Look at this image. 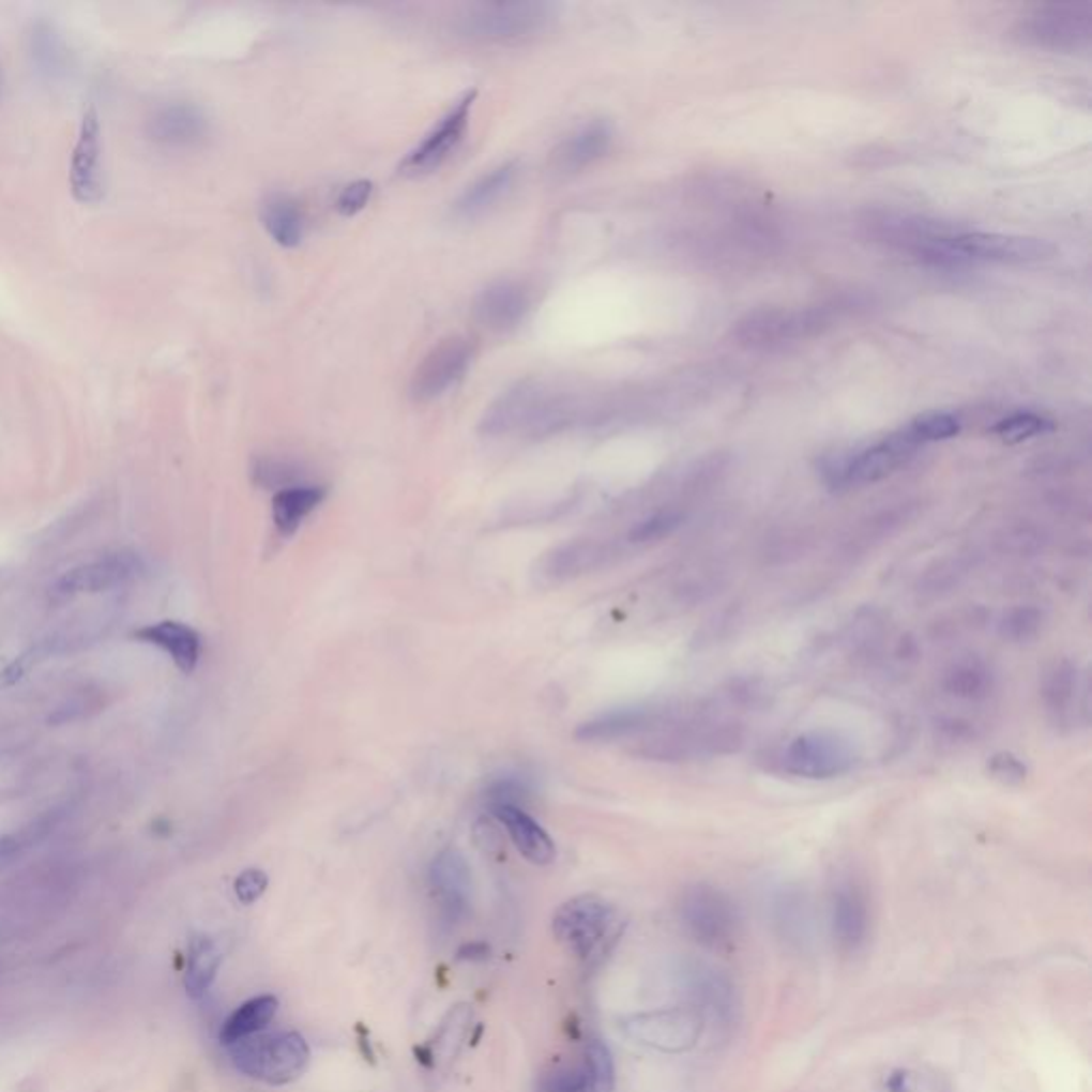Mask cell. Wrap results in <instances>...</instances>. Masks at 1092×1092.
<instances>
[{
	"mask_svg": "<svg viewBox=\"0 0 1092 1092\" xmlns=\"http://www.w3.org/2000/svg\"><path fill=\"white\" fill-rule=\"evenodd\" d=\"M472 1018H474V1014H472L470 1005H455L446 1014V1018L442 1020V1025L431 1042L434 1063L453 1061L459 1055V1050L468 1037V1031L472 1027Z\"/></svg>",
	"mask_w": 1092,
	"mask_h": 1092,
	"instance_id": "cell-34",
	"label": "cell"
},
{
	"mask_svg": "<svg viewBox=\"0 0 1092 1092\" xmlns=\"http://www.w3.org/2000/svg\"><path fill=\"white\" fill-rule=\"evenodd\" d=\"M943 689L958 700L980 702L992 694L995 674L990 666L980 657H965L947 668L943 677Z\"/></svg>",
	"mask_w": 1092,
	"mask_h": 1092,
	"instance_id": "cell-28",
	"label": "cell"
},
{
	"mask_svg": "<svg viewBox=\"0 0 1092 1092\" xmlns=\"http://www.w3.org/2000/svg\"><path fill=\"white\" fill-rule=\"evenodd\" d=\"M683 524H685V515L681 511H672V509L657 511V513L644 517L642 521H638L630 530L627 541L632 545H655V543H662V541L670 539L672 534H677Z\"/></svg>",
	"mask_w": 1092,
	"mask_h": 1092,
	"instance_id": "cell-36",
	"label": "cell"
},
{
	"mask_svg": "<svg viewBox=\"0 0 1092 1092\" xmlns=\"http://www.w3.org/2000/svg\"><path fill=\"white\" fill-rule=\"evenodd\" d=\"M702 1016L696 1010L642 1012L621 1020V1031L634 1044L662 1052L683 1055L696 1048L702 1035Z\"/></svg>",
	"mask_w": 1092,
	"mask_h": 1092,
	"instance_id": "cell-8",
	"label": "cell"
},
{
	"mask_svg": "<svg viewBox=\"0 0 1092 1092\" xmlns=\"http://www.w3.org/2000/svg\"><path fill=\"white\" fill-rule=\"evenodd\" d=\"M32 56L41 71L49 73L51 77L64 71L66 66V47L58 32L49 26H39L32 34Z\"/></svg>",
	"mask_w": 1092,
	"mask_h": 1092,
	"instance_id": "cell-39",
	"label": "cell"
},
{
	"mask_svg": "<svg viewBox=\"0 0 1092 1092\" xmlns=\"http://www.w3.org/2000/svg\"><path fill=\"white\" fill-rule=\"evenodd\" d=\"M830 320L825 309H805V312H782V309H764L749 314L739 322L734 335L743 344L752 346H769L786 339L805 337L818 333L819 329Z\"/></svg>",
	"mask_w": 1092,
	"mask_h": 1092,
	"instance_id": "cell-17",
	"label": "cell"
},
{
	"mask_svg": "<svg viewBox=\"0 0 1092 1092\" xmlns=\"http://www.w3.org/2000/svg\"><path fill=\"white\" fill-rule=\"evenodd\" d=\"M1050 429H1052V423L1048 419H1044V416H1040L1035 412H1018V414H1012L1005 421L997 423L995 434L1003 442L1018 444V442L1031 440L1035 436H1042V434H1046Z\"/></svg>",
	"mask_w": 1092,
	"mask_h": 1092,
	"instance_id": "cell-40",
	"label": "cell"
},
{
	"mask_svg": "<svg viewBox=\"0 0 1092 1092\" xmlns=\"http://www.w3.org/2000/svg\"><path fill=\"white\" fill-rule=\"evenodd\" d=\"M920 440L903 427L864 449L834 453L823 459L821 474L832 489L862 487L888 479L903 468L920 449Z\"/></svg>",
	"mask_w": 1092,
	"mask_h": 1092,
	"instance_id": "cell-4",
	"label": "cell"
},
{
	"mask_svg": "<svg viewBox=\"0 0 1092 1092\" xmlns=\"http://www.w3.org/2000/svg\"><path fill=\"white\" fill-rule=\"evenodd\" d=\"M745 732L741 724L713 719L709 715L683 717L677 713L662 728L644 734L634 756L651 762L681 764L719 758L743 747Z\"/></svg>",
	"mask_w": 1092,
	"mask_h": 1092,
	"instance_id": "cell-1",
	"label": "cell"
},
{
	"mask_svg": "<svg viewBox=\"0 0 1092 1092\" xmlns=\"http://www.w3.org/2000/svg\"><path fill=\"white\" fill-rule=\"evenodd\" d=\"M227 1050L240 1074L272 1087L297 1080L309 1063L307 1042L292 1031L257 1033L227 1046Z\"/></svg>",
	"mask_w": 1092,
	"mask_h": 1092,
	"instance_id": "cell-6",
	"label": "cell"
},
{
	"mask_svg": "<svg viewBox=\"0 0 1092 1092\" xmlns=\"http://www.w3.org/2000/svg\"><path fill=\"white\" fill-rule=\"evenodd\" d=\"M615 555H617L615 545L604 541L595 539L570 541L545 552V557L539 563V574L546 582H565L604 567Z\"/></svg>",
	"mask_w": 1092,
	"mask_h": 1092,
	"instance_id": "cell-20",
	"label": "cell"
},
{
	"mask_svg": "<svg viewBox=\"0 0 1092 1092\" xmlns=\"http://www.w3.org/2000/svg\"><path fill=\"white\" fill-rule=\"evenodd\" d=\"M268 885H270V879L261 868H246L244 873L238 875L233 890H236V896L240 903L253 905L266 894Z\"/></svg>",
	"mask_w": 1092,
	"mask_h": 1092,
	"instance_id": "cell-47",
	"label": "cell"
},
{
	"mask_svg": "<svg viewBox=\"0 0 1092 1092\" xmlns=\"http://www.w3.org/2000/svg\"><path fill=\"white\" fill-rule=\"evenodd\" d=\"M487 954H489V947L485 943H470V945H466L459 952V958H464V960H483V958H487Z\"/></svg>",
	"mask_w": 1092,
	"mask_h": 1092,
	"instance_id": "cell-51",
	"label": "cell"
},
{
	"mask_svg": "<svg viewBox=\"0 0 1092 1092\" xmlns=\"http://www.w3.org/2000/svg\"><path fill=\"white\" fill-rule=\"evenodd\" d=\"M685 928L709 947L728 945L737 932V911L732 900L709 883L689 885L679 903Z\"/></svg>",
	"mask_w": 1092,
	"mask_h": 1092,
	"instance_id": "cell-9",
	"label": "cell"
},
{
	"mask_svg": "<svg viewBox=\"0 0 1092 1092\" xmlns=\"http://www.w3.org/2000/svg\"><path fill=\"white\" fill-rule=\"evenodd\" d=\"M474 359V346L466 337H449L440 342L419 365L412 378V397L416 401H434L455 389Z\"/></svg>",
	"mask_w": 1092,
	"mask_h": 1092,
	"instance_id": "cell-14",
	"label": "cell"
},
{
	"mask_svg": "<svg viewBox=\"0 0 1092 1092\" xmlns=\"http://www.w3.org/2000/svg\"><path fill=\"white\" fill-rule=\"evenodd\" d=\"M327 489L320 485H297L275 491L272 502V517L275 532L282 539H290L303 521L324 502Z\"/></svg>",
	"mask_w": 1092,
	"mask_h": 1092,
	"instance_id": "cell-27",
	"label": "cell"
},
{
	"mask_svg": "<svg viewBox=\"0 0 1092 1092\" xmlns=\"http://www.w3.org/2000/svg\"><path fill=\"white\" fill-rule=\"evenodd\" d=\"M952 251L965 263H1010L1025 266L1046 261L1055 255V246L1037 238L1003 236V233H965L956 231L952 238Z\"/></svg>",
	"mask_w": 1092,
	"mask_h": 1092,
	"instance_id": "cell-13",
	"label": "cell"
},
{
	"mask_svg": "<svg viewBox=\"0 0 1092 1092\" xmlns=\"http://www.w3.org/2000/svg\"><path fill=\"white\" fill-rule=\"evenodd\" d=\"M530 784L521 777H515V775H509V777H502L498 782H494L485 794L487 799V805L489 809H496V807H504V805H511V807H521L524 809V803L530 799Z\"/></svg>",
	"mask_w": 1092,
	"mask_h": 1092,
	"instance_id": "cell-43",
	"label": "cell"
},
{
	"mask_svg": "<svg viewBox=\"0 0 1092 1092\" xmlns=\"http://www.w3.org/2000/svg\"><path fill=\"white\" fill-rule=\"evenodd\" d=\"M1080 689V670L1074 662L1061 659L1046 672L1042 694L1046 709L1057 717V722L1072 715L1074 704H1078Z\"/></svg>",
	"mask_w": 1092,
	"mask_h": 1092,
	"instance_id": "cell-31",
	"label": "cell"
},
{
	"mask_svg": "<svg viewBox=\"0 0 1092 1092\" xmlns=\"http://www.w3.org/2000/svg\"><path fill=\"white\" fill-rule=\"evenodd\" d=\"M988 773L1003 786H1022L1027 782V764L1012 752H999L988 760Z\"/></svg>",
	"mask_w": 1092,
	"mask_h": 1092,
	"instance_id": "cell-44",
	"label": "cell"
},
{
	"mask_svg": "<svg viewBox=\"0 0 1092 1092\" xmlns=\"http://www.w3.org/2000/svg\"><path fill=\"white\" fill-rule=\"evenodd\" d=\"M103 143L101 122L94 107L81 116L71 158V191L79 203H96L103 197Z\"/></svg>",
	"mask_w": 1092,
	"mask_h": 1092,
	"instance_id": "cell-18",
	"label": "cell"
},
{
	"mask_svg": "<svg viewBox=\"0 0 1092 1092\" xmlns=\"http://www.w3.org/2000/svg\"><path fill=\"white\" fill-rule=\"evenodd\" d=\"M973 565H975V561L969 552L945 555L922 572L915 589L922 597L945 595L967 578V574L973 570Z\"/></svg>",
	"mask_w": 1092,
	"mask_h": 1092,
	"instance_id": "cell-33",
	"label": "cell"
},
{
	"mask_svg": "<svg viewBox=\"0 0 1092 1092\" xmlns=\"http://www.w3.org/2000/svg\"><path fill=\"white\" fill-rule=\"evenodd\" d=\"M1027 43L1050 49H1080L1092 39L1091 4H1050L1022 21Z\"/></svg>",
	"mask_w": 1092,
	"mask_h": 1092,
	"instance_id": "cell-12",
	"label": "cell"
},
{
	"mask_svg": "<svg viewBox=\"0 0 1092 1092\" xmlns=\"http://www.w3.org/2000/svg\"><path fill=\"white\" fill-rule=\"evenodd\" d=\"M572 419V408L563 393L539 380H524L502 393L485 412L481 429L487 436L530 434L543 436L561 429Z\"/></svg>",
	"mask_w": 1092,
	"mask_h": 1092,
	"instance_id": "cell-2",
	"label": "cell"
},
{
	"mask_svg": "<svg viewBox=\"0 0 1092 1092\" xmlns=\"http://www.w3.org/2000/svg\"><path fill=\"white\" fill-rule=\"evenodd\" d=\"M536 1092H593V1074L587 1057L574 1063H559L543 1074Z\"/></svg>",
	"mask_w": 1092,
	"mask_h": 1092,
	"instance_id": "cell-35",
	"label": "cell"
},
{
	"mask_svg": "<svg viewBox=\"0 0 1092 1092\" xmlns=\"http://www.w3.org/2000/svg\"><path fill=\"white\" fill-rule=\"evenodd\" d=\"M261 221L273 242L282 248H294L303 240L305 218L299 203L288 195H270L261 208Z\"/></svg>",
	"mask_w": 1092,
	"mask_h": 1092,
	"instance_id": "cell-29",
	"label": "cell"
},
{
	"mask_svg": "<svg viewBox=\"0 0 1092 1092\" xmlns=\"http://www.w3.org/2000/svg\"><path fill=\"white\" fill-rule=\"evenodd\" d=\"M301 476H303V470L297 464L288 461V459L263 457V459H257L255 466H253L255 483L266 487V489L282 491V489H288V487L303 485Z\"/></svg>",
	"mask_w": 1092,
	"mask_h": 1092,
	"instance_id": "cell-38",
	"label": "cell"
},
{
	"mask_svg": "<svg viewBox=\"0 0 1092 1092\" xmlns=\"http://www.w3.org/2000/svg\"><path fill=\"white\" fill-rule=\"evenodd\" d=\"M429 890L446 922H461L472 905V873L459 849H442L429 866Z\"/></svg>",
	"mask_w": 1092,
	"mask_h": 1092,
	"instance_id": "cell-16",
	"label": "cell"
},
{
	"mask_svg": "<svg viewBox=\"0 0 1092 1092\" xmlns=\"http://www.w3.org/2000/svg\"><path fill=\"white\" fill-rule=\"evenodd\" d=\"M275 1012H277V999L272 995H261V997H255V999L242 1003L223 1022V1029H221L223 1046H231L240 1040L263 1033L268 1029V1025L272 1022Z\"/></svg>",
	"mask_w": 1092,
	"mask_h": 1092,
	"instance_id": "cell-32",
	"label": "cell"
},
{
	"mask_svg": "<svg viewBox=\"0 0 1092 1092\" xmlns=\"http://www.w3.org/2000/svg\"><path fill=\"white\" fill-rule=\"evenodd\" d=\"M885 1091L888 1092H911L909 1091V1074L907 1072H894L890 1078H888V1085H885Z\"/></svg>",
	"mask_w": 1092,
	"mask_h": 1092,
	"instance_id": "cell-50",
	"label": "cell"
},
{
	"mask_svg": "<svg viewBox=\"0 0 1092 1092\" xmlns=\"http://www.w3.org/2000/svg\"><path fill=\"white\" fill-rule=\"evenodd\" d=\"M677 713H679L677 709L659 704H634L612 709L580 724L574 737L580 743H612L632 737H644L668 724L672 717H677Z\"/></svg>",
	"mask_w": 1092,
	"mask_h": 1092,
	"instance_id": "cell-15",
	"label": "cell"
},
{
	"mask_svg": "<svg viewBox=\"0 0 1092 1092\" xmlns=\"http://www.w3.org/2000/svg\"><path fill=\"white\" fill-rule=\"evenodd\" d=\"M210 133L206 111L188 101H171L161 105L148 120V135L169 148H191L201 143Z\"/></svg>",
	"mask_w": 1092,
	"mask_h": 1092,
	"instance_id": "cell-21",
	"label": "cell"
},
{
	"mask_svg": "<svg viewBox=\"0 0 1092 1092\" xmlns=\"http://www.w3.org/2000/svg\"><path fill=\"white\" fill-rule=\"evenodd\" d=\"M24 847V840L11 834H0V866L9 864Z\"/></svg>",
	"mask_w": 1092,
	"mask_h": 1092,
	"instance_id": "cell-49",
	"label": "cell"
},
{
	"mask_svg": "<svg viewBox=\"0 0 1092 1092\" xmlns=\"http://www.w3.org/2000/svg\"><path fill=\"white\" fill-rule=\"evenodd\" d=\"M858 762L855 747L849 739L832 730H812L790 741L784 754V767L790 775L828 782L847 775Z\"/></svg>",
	"mask_w": 1092,
	"mask_h": 1092,
	"instance_id": "cell-7",
	"label": "cell"
},
{
	"mask_svg": "<svg viewBox=\"0 0 1092 1092\" xmlns=\"http://www.w3.org/2000/svg\"><path fill=\"white\" fill-rule=\"evenodd\" d=\"M830 922L832 937L840 952L855 954L860 947H864L870 917L866 896L855 883L843 881L836 885L830 903Z\"/></svg>",
	"mask_w": 1092,
	"mask_h": 1092,
	"instance_id": "cell-23",
	"label": "cell"
},
{
	"mask_svg": "<svg viewBox=\"0 0 1092 1092\" xmlns=\"http://www.w3.org/2000/svg\"><path fill=\"white\" fill-rule=\"evenodd\" d=\"M517 178H519L517 161H509V163L494 167L491 171L481 176L476 182H472L459 195V199L453 203V216L464 223L483 218L502 199H506V195L513 191Z\"/></svg>",
	"mask_w": 1092,
	"mask_h": 1092,
	"instance_id": "cell-24",
	"label": "cell"
},
{
	"mask_svg": "<svg viewBox=\"0 0 1092 1092\" xmlns=\"http://www.w3.org/2000/svg\"><path fill=\"white\" fill-rule=\"evenodd\" d=\"M530 307L532 294L521 282L496 279L479 292L474 301V316L485 329L506 333L526 320Z\"/></svg>",
	"mask_w": 1092,
	"mask_h": 1092,
	"instance_id": "cell-19",
	"label": "cell"
},
{
	"mask_svg": "<svg viewBox=\"0 0 1092 1092\" xmlns=\"http://www.w3.org/2000/svg\"><path fill=\"white\" fill-rule=\"evenodd\" d=\"M374 195V184L369 180H357L344 186L335 199V210L342 216H354L369 203Z\"/></svg>",
	"mask_w": 1092,
	"mask_h": 1092,
	"instance_id": "cell-45",
	"label": "cell"
},
{
	"mask_svg": "<svg viewBox=\"0 0 1092 1092\" xmlns=\"http://www.w3.org/2000/svg\"><path fill=\"white\" fill-rule=\"evenodd\" d=\"M881 634H883L881 619L875 612H866V615H860L855 619V623L851 625L849 644L853 647V651H868L873 644L879 642Z\"/></svg>",
	"mask_w": 1092,
	"mask_h": 1092,
	"instance_id": "cell-46",
	"label": "cell"
},
{
	"mask_svg": "<svg viewBox=\"0 0 1092 1092\" xmlns=\"http://www.w3.org/2000/svg\"><path fill=\"white\" fill-rule=\"evenodd\" d=\"M582 1055L587 1057L593 1074V1092L615 1091V1063L610 1050L602 1042L593 1040L585 1046Z\"/></svg>",
	"mask_w": 1092,
	"mask_h": 1092,
	"instance_id": "cell-42",
	"label": "cell"
},
{
	"mask_svg": "<svg viewBox=\"0 0 1092 1092\" xmlns=\"http://www.w3.org/2000/svg\"><path fill=\"white\" fill-rule=\"evenodd\" d=\"M621 930L619 911L597 894H578L552 913V935L567 954L589 960L597 956Z\"/></svg>",
	"mask_w": 1092,
	"mask_h": 1092,
	"instance_id": "cell-5",
	"label": "cell"
},
{
	"mask_svg": "<svg viewBox=\"0 0 1092 1092\" xmlns=\"http://www.w3.org/2000/svg\"><path fill=\"white\" fill-rule=\"evenodd\" d=\"M615 131L608 120H591L570 137H565L550 154V167L555 176L578 173L600 158H604L612 146Z\"/></svg>",
	"mask_w": 1092,
	"mask_h": 1092,
	"instance_id": "cell-22",
	"label": "cell"
},
{
	"mask_svg": "<svg viewBox=\"0 0 1092 1092\" xmlns=\"http://www.w3.org/2000/svg\"><path fill=\"white\" fill-rule=\"evenodd\" d=\"M143 572V561L137 552L120 550L109 552L101 559L81 563L64 572L54 585H51V600L54 602H66L77 595H92L101 591H109L113 587H122L137 578Z\"/></svg>",
	"mask_w": 1092,
	"mask_h": 1092,
	"instance_id": "cell-11",
	"label": "cell"
},
{
	"mask_svg": "<svg viewBox=\"0 0 1092 1092\" xmlns=\"http://www.w3.org/2000/svg\"><path fill=\"white\" fill-rule=\"evenodd\" d=\"M491 814L506 828L513 845L526 860L536 866H548L555 860L557 847L552 838L536 819L526 814V809L504 805L491 809Z\"/></svg>",
	"mask_w": 1092,
	"mask_h": 1092,
	"instance_id": "cell-26",
	"label": "cell"
},
{
	"mask_svg": "<svg viewBox=\"0 0 1092 1092\" xmlns=\"http://www.w3.org/2000/svg\"><path fill=\"white\" fill-rule=\"evenodd\" d=\"M907 427L920 440V444H926V442H941V440L954 438L960 431V421L947 412H928V414L917 416Z\"/></svg>",
	"mask_w": 1092,
	"mask_h": 1092,
	"instance_id": "cell-41",
	"label": "cell"
},
{
	"mask_svg": "<svg viewBox=\"0 0 1092 1092\" xmlns=\"http://www.w3.org/2000/svg\"><path fill=\"white\" fill-rule=\"evenodd\" d=\"M221 965L223 954L218 945L206 935H195L188 945V962L184 973L186 995L191 999H203L216 982Z\"/></svg>",
	"mask_w": 1092,
	"mask_h": 1092,
	"instance_id": "cell-30",
	"label": "cell"
},
{
	"mask_svg": "<svg viewBox=\"0 0 1092 1092\" xmlns=\"http://www.w3.org/2000/svg\"><path fill=\"white\" fill-rule=\"evenodd\" d=\"M1042 627H1044V610L1033 604H1027V606L1012 608L1003 617V621L999 625V634L1010 642H1029L1042 632Z\"/></svg>",
	"mask_w": 1092,
	"mask_h": 1092,
	"instance_id": "cell-37",
	"label": "cell"
},
{
	"mask_svg": "<svg viewBox=\"0 0 1092 1092\" xmlns=\"http://www.w3.org/2000/svg\"><path fill=\"white\" fill-rule=\"evenodd\" d=\"M96 704L92 702V698L88 694H75L73 698H69L64 704H60L51 715H49V724L51 726H62V724H69V722H75L84 715H88V709H94Z\"/></svg>",
	"mask_w": 1092,
	"mask_h": 1092,
	"instance_id": "cell-48",
	"label": "cell"
},
{
	"mask_svg": "<svg viewBox=\"0 0 1092 1092\" xmlns=\"http://www.w3.org/2000/svg\"><path fill=\"white\" fill-rule=\"evenodd\" d=\"M555 17L557 6L550 2H481L466 6L455 17V30L470 41L506 43L545 32Z\"/></svg>",
	"mask_w": 1092,
	"mask_h": 1092,
	"instance_id": "cell-3",
	"label": "cell"
},
{
	"mask_svg": "<svg viewBox=\"0 0 1092 1092\" xmlns=\"http://www.w3.org/2000/svg\"><path fill=\"white\" fill-rule=\"evenodd\" d=\"M133 638L152 644L161 651H165L171 662L184 672L191 674L201 657V636L195 627L182 623V621H158L143 625L133 632Z\"/></svg>",
	"mask_w": 1092,
	"mask_h": 1092,
	"instance_id": "cell-25",
	"label": "cell"
},
{
	"mask_svg": "<svg viewBox=\"0 0 1092 1092\" xmlns=\"http://www.w3.org/2000/svg\"><path fill=\"white\" fill-rule=\"evenodd\" d=\"M476 90H468L449 113L425 135V139L404 158L399 165V173L408 178H421L436 169H440L451 154L459 148L466 137L470 113L476 101Z\"/></svg>",
	"mask_w": 1092,
	"mask_h": 1092,
	"instance_id": "cell-10",
	"label": "cell"
}]
</instances>
